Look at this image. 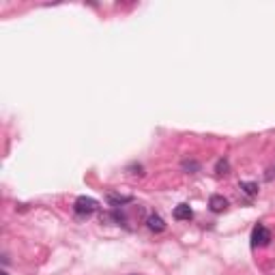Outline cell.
Instances as JSON below:
<instances>
[{
    "label": "cell",
    "instance_id": "1",
    "mask_svg": "<svg viewBox=\"0 0 275 275\" xmlns=\"http://www.w3.org/2000/svg\"><path fill=\"white\" fill-rule=\"evenodd\" d=\"M97 209H99V202H97L95 198H91V196H80V198L75 200L73 204V211L77 213V215H92Z\"/></svg>",
    "mask_w": 275,
    "mask_h": 275
},
{
    "label": "cell",
    "instance_id": "2",
    "mask_svg": "<svg viewBox=\"0 0 275 275\" xmlns=\"http://www.w3.org/2000/svg\"><path fill=\"white\" fill-rule=\"evenodd\" d=\"M271 243V232H269L267 226L258 224L254 226L252 230V247H267Z\"/></svg>",
    "mask_w": 275,
    "mask_h": 275
},
{
    "label": "cell",
    "instance_id": "3",
    "mask_svg": "<svg viewBox=\"0 0 275 275\" xmlns=\"http://www.w3.org/2000/svg\"><path fill=\"white\" fill-rule=\"evenodd\" d=\"M147 226H148L150 232H155V235H159V232H164L165 228H168L165 226V221H164V217L157 215V213H153V215L147 217Z\"/></svg>",
    "mask_w": 275,
    "mask_h": 275
},
{
    "label": "cell",
    "instance_id": "4",
    "mask_svg": "<svg viewBox=\"0 0 275 275\" xmlns=\"http://www.w3.org/2000/svg\"><path fill=\"white\" fill-rule=\"evenodd\" d=\"M209 209L213 213H224L228 209V200L224 198V196H220V194H213L209 198Z\"/></svg>",
    "mask_w": 275,
    "mask_h": 275
},
{
    "label": "cell",
    "instance_id": "5",
    "mask_svg": "<svg viewBox=\"0 0 275 275\" xmlns=\"http://www.w3.org/2000/svg\"><path fill=\"white\" fill-rule=\"evenodd\" d=\"M106 200H108V204L110 206H125V204H131L133 202V196H121V194H108L106 196Z\"/></svg>",
    "mask_w": 275,
    "mask_h": 275
},
{
    "label": "cell",
    "instance_id": "6",
    "mask_svg": "<svg viewBox=\"0 0 275 275\" xmlns=\"http://www.w3.org/2000/svg\"><path fill=\"white\" fill-rule=\"evenodd\" d=\"M191 217H194V211H191L189 204H179V206L174 209V220H179V221H189Z\"/></svg>",
    "mask_w": 275,
    "mask_h": 275
},
{
    "label": "cell",
    "instance_id": "7",
    "mask_svg": "<svg viewBox=\"0 0 275 275\" xmlns=\"http://www.w3.org/2000/svg\"><path fill=\"white\" fill-rule=\"evenodd\" d=\"M238 189L245 196H250V198L258 196V183H254V181H241V183H238Z\"/></svg>",
    "mask_w": 275,
    "mask_h": 275
},
{
    "label": "cell",
    "instance_id": "8",
    "mask_svg": "<svg viewBox=\"0 0 275 275\" xmlns=\"http://www.w3.org/2000/svg\"><path fill=\"white\" fill-rule=\"evenodd\" d=\"M181 168L187 174H196V172H200V162H196V159H183V162H181Z\"/></svg>",
    "mask_w": 275,
    "mask_h": 275
},
{
    "label": "cell",
    "instance_id": "9",
    "mask_svg": "<svg viewBox=\"0 0 275 275\" xmlns=\"http://www.w3.org/2000/svg\"><path fill=\"white\" fill-rule=\"evenodd\" d=\"M228 172H230V162L228 159H217V164H215V174L217 176H226Z\"/></svg>",
    "mask_w": 275,
    "mask_h": 275
},
{
    "label": "cell",
    "instance_id": "10",
    "mask_svg": "<svg viewBox=\"0 0 275 275\" xmlns=\"http://www.w3.org/2000/svg\"><path fill=\"white\" fill-rule=\"evenodd\" d=\"M0 275H9V273H7V271H2V273H0Z\"/></svg>",
    "mask_w": 275,
    "mask_h": 275
}]
</instances>
